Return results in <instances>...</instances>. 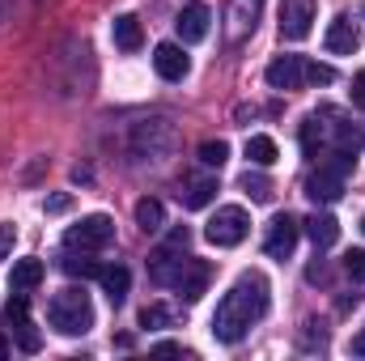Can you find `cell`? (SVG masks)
Here are the masks:
<instances>
[{"mask_svg":"<svg viewBox=\"0 0 365 361\" xmlns=\"http://www.w3.org/2000/svg\"><path fill=\"white\" fill-rule=\"evenodd\" d=\"M272 306V285L264 272H242L234 280V289L217 302V315H212V336L221 345H242L251 323H259Z\"/></svg>","mask_w":365,"mask_h":361,"instance_id":"6da1fadb","label":"cell"},{"mask_svg":"<svg viewBox=\"0 0 365 361\" xmlns=\"http://www.w3.org/2000/svg\"><path fill=\"white\" fill-rule=\"evenodd\" d=\"M47 323L60 336H86L93 327V302L86 289H60L47 306Z\"/></svg>","mask_w":365,"mask_h":361,"instance_id":"7a4b0ae2","label":"cell"},{"mask_svg":"<svg viewBox=\"0 0 365 361\" xmlns=\"http://www.w3.org/2000/svg\"><path fill=\"white\" fill-rule=\"evenodd\" d=\"M353 166H357V153L336 149V153H331V162H323V166L306 179V195H310L314 204H331V200H340L344 179H349V171H353Z\"/></svg>","mask_w":365,"mask_h":361,"instance_id":"3957f363","label":"cell"},{"mask_svg":"<svg viewBox=\"0 0 365 361\" xmlns=\"http://www.w3.org/2000/svg\"><path fill=\"white\" fill-rule=\"evenodd\" d=\"M247 234H251V217H247V208H238V204L217 208V213L208 217V225H204V238H208L212 247H238Z\"/></svg>","mask_w":365,"mask_h":361,"instance_id":"277c9868","label":"cell"},{"mask_svg":"<svg viewBox=\"0 0 365 361\" xmlns=\"http://www.w3.org/2000/svg\"><path fill=\"white\" fill-rule=\"evenodd\" d=\"M64 243H68L73 251H81V255H90V251H106V247L115 243V221H110L106 213H93V217H81L77 225H68Z\"/></svg>","mask_w":365,"mask_h":361,"instance_id":"5b68a950","label":"cell"},{"mask_svg":"<svg viewBox=\"0 0 365 361\" xmlns=\"http://www.w3.org/2000/svg\"><path fill=\"white\" fill-rule=\"evenodd\" d=\"M280 39L302 43L314 30V0H280Z\"/></svg>","mask_w":365,"mask_h":361,"instance_id":"8992f818","label":"cell"},{"mask_svg":"<svg viewBox=\"0 0 365 361\" xmlns=\"http://www.w3.org/2000/svg\"><path fill=\"white\" fill-rule=\"evenodd\" d=\"M297 238H302V221L289 217V213H276L272 225H268V234H264V251H268L272 260H289L293 247H297Z\"/></svg>","mask_w":365,"mask_h":361,"instance_id":"52a82bcc","label":"cell"},{"mask_svg":"<svg viewBox=\"0 0 365 361\" xmlns=\"http://www.w3.org/2000/svg\"><path fill=\"white\" fill-rule=\"evenodd\" d=\"M4 323L13 327V336H17V345H21L26 353H38V349H43V336L34 332L30 310H26V293H13V298H9V306H4Z\"/></svg>","mask_w":365,"mask_h":361,"instance_id":"ba28073f","label":"cell"},{"mask_svg":"<svg viewBox=\"0 0 365 361\" xmlns=\"http://www.w3.org/2000/svg\"><path fill=\"white\" fill-rule=\"evenodd\" d=\"M323 47H327L331 56H353V51L361 47V26H357L353 17H336V21L327 26V34H323Z\"/></svg>","mask_w":365,"mask_h":361,"instance_id":"9c48e42d","label":"cell"},{"mask_svg":"<svg viewBox=\"0 0 365 361\" xmlns=\"http://www.w3.org/2000/svg\"><path fill=\"white\" fill-rule=\"evenodd\" d=\"M208 280H212V264H208V260H191V255H187V264H182L175 289H179L187 302H200V298L208 293Z\"/></svg>","mask_w":365,"mask_h":361,"instance_id":"30bf717a","label":"cell"},{"mask_svg":"<svg viewBox=\"0 0 365 361\" xmlns=\"http://www.w3.org/2000/svg\"><path fill=\"white\" fill-rule=\"evenodd\" d=\"M153 68H158L162 81H182L191 73V60H187V51L179 43H158L153 47Z\"/></svg>","mask_w":365,"mask_h":361,"instance_id":"8fae6325","label":"cell"},{"mask_svg":"<svg viewBox=\"0 0 365 361\" xmlns=\"http://www.w3.org/2000/svg\"><path fill=\"white\" fill-rule=\"evenodd\" d=\"M264 77H268L272 90H297V86L306 81V60H302V56H276Z\"/></svg>","mask_w":365,"mask_h":361,"instance_id":"7c38bea8","label":"cell"},{"mask_svg":"<svg viewBox=\"0 0 365 361\" xmlns=\"http://www.w3.org/2000/svg\"><path fill=\"white\" fill-rule=\"evenodd\" d=\"M208 26H212L208 4H187L179 17H175V30H179L182 43H204L208 39Z\"/></svg>","mask_w":365,"mask_h":361,"instance_id":"4fadbf2b","label":"cell"},{"mask_svg":"<svg viewBox=\"0 0 365 361\" xmlns=\"http://www.w3.org/2000/svg\"><path fill=\"white\" fill-rule=\"evenodd\" d=\"M98 280H102V289H106L110 306H123V302H128V289H132V272L123 268V264H110V268H102V272H98Z\"/></svg>","mask_w":365,"mask_h":361,"instance_id":"5bb4252c","label":"cell"},{"mask_svg":"<svg viewBox=\"0 0 365 361\" xmlns=\"http://www.w3.org/2000/svg\"><path fill=\"white\" fill-rule=\"evenodd\" d=\"M110 39H115L119 51H136V47L145 43V30H140V21H136L132 13H123V17L110 21Z\"/></svg>","mask_w":365,"mask_h":361,"instance_id":"9a60e30c","label":"cell"},{"mask_svg":"<svg viewBox=\"0 0 365 361\" xmlns=\"http://www.w3.org/2000/svg\"><path fill=\"white\" fill-rule=\"evenodd\" d=\"M43 285V260H17L13 272H9V289L13 293H30Z\"/></svg>","mask_w":365,"mask_h":361,"instance_id":"2e32d148","label":"cell"},{"mask_svg":"<svg viewBox=\"0 0 365 361\" xmlns=\"http://www.w3.org/2000/svg\"><path fill=\"white\" fill-rule=\"evenodd\" d=\"M306 234H310L314 247H331V243L340 238V221H336L331 213H314V217L306 221Z\"/></svg>","mask_w":365,"mask_h":361,"instance_id":"e0dca14e","label":"cell"},{"mask_svg":"<svg viewBox=\"0 0 365 361\" xmlns=\"http://www.w3.org/2000/svg\"><path fill=\"white\" fill-rule=\"evenodd\" d=\"M182 264H187V255H175V247H166V251H158V260H153V268H149V276L158 280V285H175L179 280Z\"/></svg>","mask_w":365,"mask_h":361,"instance_id":"ac0fdd59","label":"cell"},{"mask_svg":"<svg viewBox=\"0 0 365 361\" xmlns=\"http://www.w3.org/2000/svg\"><path fill=\"white\" fill-rule=\"evenodd\" d=\"M212 195H217V179H191L179 191L182 208H208V204H212Z\"/></svg>","mask_w":365,"mask_h":361,"instance_id":"d6986e66","label":"cell"},{"mask_svg":"<svg viewBox=\"0 0 365 361\" xmlns=\"http://www.w3.org/2000/svg\"><path fill=\"white\" fill-rule=\"evenodd\" d=\"M136 225H140L145 234H158V230L166 225V208H162V200H149V195H145V200L136 204Z\"/></svg>","mask_w":365,"mask_h":361,"instance_id":"ffe728a7","label":"cell"},{"mask_svg":"<svg viewBox=\"0 0 365 361\" xmlns=\"http://www.w3.org/2000/svg\"><path fill=\"white\" fill-rule=\"evenodd\" d=\"M247 158H251V166H272L276 158H280L276 153V141L272 136H251L247 141Z\"/></svg>","mask_w":365,"mask_h":361,"instance_id":"44dd1931","label":"cell"},{"mask_svg":"<svg viewBox=\"0 0 365 361\" xmlns=\"http://www.w3.org/2000/svg\"><path fill=\"white\" fill-rule=\"evenodd\" d=\"M336 149L361 153L365 149V128H357V123H336Z\"/></svg>","mask_w":365,"mask_h":361,"instance_id":"7402d4cb","label":"cell"},{"mask_svg":"<svg viewBox=\"0 0 365 361\" xmlns=\"http://www.w3.org/2000/svg\"><path fill=\"white\" fill-rule=\"evenodd\" d=\"M200 162L221 171V166L230 162V145H225V141H204V145H200Z\"/></svg>","mask_w":365,"mask_h":361,"instance_id":"603a6c76","label":"cell"},{"mask_svg":"<svg viewBox=\"0 0 365 361\" xmlns=\"http://www.w3.org/2000/svg\"><path fill=\"white\" fill-rule=\"evenodd\" d=\"M242 191L255 200V204H264V200H272V183H268V175H242Z\"/></svg>","mask_w":365,"mask_h":361,"instance_id":"cb8c5ba5","label":"cell"},{"mask_svg":"<svg viewBox=\"0 0 365 361\" xmlns=\"http://www.w3.org/2000/svg\"><path fill=\"white\" fill-rule=\"evenodd\" d=\"M140 327H149V332H158V327H170V310H166L162 302L145 306V310H140Z\"/></svg>","mask_w":365,"mask_h":361,"instance_id":"d4e9b609","label":"cell"},{"mask_svg":"<svg viewBox=\"0 0 365 361\" xmlns=\"http://www.w3.org/2000/svg\"><path fill=\"white\" fill-rule=\"evenodd\" d=\"M302 153L306 158H319V115H310L302 123Z\"/></svg>","mask_w":365,"mask_h":361,"instance_id":"484cf974","label":"cell"},{"mask_svg":"<svg viewBox=\"0 0 365 361\" xmlns=\"http://www.w3.org/2000/svg\"><path fill=\"white\" fill-rule=\"evenodd\" d=\"M306 81H310V86H331V81H336V68H331V64H319V60H314V64L306 60Z\"/></svg>","mask_w":365,"mask_h":361,"instance_id":"4316f807","label":"cell"},{"mask_svg":"<svg viewBox=\"0 0 365 361\" xmlns=\"http://www.w3.org/2000/svg\"><path fill=\"white\" fill-rule=\"evenodd\" d=\"M64 272H68V276H98V264H93V260H77V255H68V260H64Z\"/></svg>","mask_w":365,"mask_h":361,"instance_id":"83f0119b","label":"cell"},{"mask_svg":"<svg viewBox=\"0 0 365 361\" xmlns=\"http://www.w3.org/2000/svg\"><path fill=\"white\" fill-rule=\"evenodd\" d=\"M43 208H47L51 217H60V213H68V208H73V195H68V191H56V195H47V200H43Z\"/></svg>","mask_w":365,"mask_h":361,"instance_id":"f1b7e54d","label":"cell"},{"mask_svg":"<svg viewBox=\"0 0 365 361\" xmlns=\"http://www.w3.org/2000/svg\"><path fill=\"white\" fill-rule=\"evenodd\" d=\"M344 272H349L353 280H365V251H349V255H344Z\"/></svg>","mask_w":365,"mask_h":361,"instance_id":"f546056e","label":"cell"},{"mask_svg":"<svg viewBox=\"0 0 365 361\" xmlns=\"http://www.w3.org/2000/svg\"><path fill=\"white\" fill-rule=\"evenodd\" d=\"M13 243H17V230H13V221H0V264L9 260V251H13Z\"/></svg>","mask_w":365,"mask_h":361,"instance_id":"4dcf8cb0","label":"cell"},{"mask_svg":"<svg viewBox=\"0 0 365 361\" xmlns=\"http://www.w3.org/2000/svg\"><path fill=\"white\" fill-rule=\"evenodd\" d=\"M353 106H361L365 111V68L353 77Z\"/></svg>","mask_w":365,"mask_h":361,"instance_id":"1f68e13d","label":"cell"},{"mask_svg":"<svg viewBox=\"0 0 365 361\" xmlns=\"http://www.w3.org/2000/svg\"><path fill=\"white\" fill-rule=\"evenodd\" d=\"M153 353H187V349L175 345V340H162V345H153Z\"/></svg>","mask_w":365,"mask_h":361,"instance_id":"d6a6232c","label":"cell"},{"mask_svg":"<svg viewBox=\"0 0 365 361\" xmlns=\"http://www.w3.org/2000/svg\"><path fill=\"white\" fill-rule=\"evenodd\" d=\"M353 353H357V357H365V327L357 332V340H353Z\"/></svg>","mask_w":365,"mask_h":361,"instance_id":"836d02e7","label":"cell"},{"mask_svg":"<svg viewBox=\"0 0 365 361\" xmlns=\"http://www.w3.org/2000/svg\"><path fill=\"white\" fill-rule=\"evenodd\" d=\"M9 357V340H4V332H0V361Z\"/></svg>","mask_w":365,"mask_h":361,"instance_id":"e575fe53","label":"cell"},{"mask_svg":"<svg viewBox=\"0 0 365 361\" xmlns=\"http://www.w3.org/2000/svg\"><path fill=\"white\" fill-rule=\"evenodd\" d=\"M361 234H365V217H361Z\"/></svg>","mask_w":365,"mask_h":361,"instance_id":"d590c367","label":"cell"},{"mask_svg":"<svg viewBox=\"0 0 365 361\" xmlns=\"http://www.w3.org/2000/svg\"><path fill=\"white\" fill-rule=\"evenodd\" d=\"M361 17H365V9H361Z\"/></svg>","mask_w":365,"mask_h":361,"instance_id":"8d00e7d4","label":"cell"}]
</instances>
